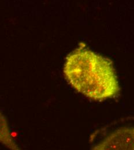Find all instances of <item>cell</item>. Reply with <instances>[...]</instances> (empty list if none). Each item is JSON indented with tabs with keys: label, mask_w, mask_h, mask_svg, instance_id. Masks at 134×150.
Listing matches in <instances>:
<instances>
[{
	"label": "cell",
	"mask_w": 134,
	"mask_h": 150,
	"mask_svg": "<svg viewBox=\"0 0 134 150\" xmlns=\"http://www.w3.org/2000/svg\"><path fill=\"white\" fill-rule=\"evenodd\" d=\"M94 150H134V127L120 128L106 136Z\"/></svg>",
	"instance_id": "7a4b0ae2"
},
{
	"label": "cell",
	"mask_w": 134,
	"mask_h": 150,
	"mask_svg": "<svg viewBox=\"0 0 134 150\" xmlns=\"http://www.w3.org/2000/svg\"><path fill=\"white\" fill-rule=\"evenodd\" d=\"M64 75L80 94L96 101L117 96L120 86L112 62L84 48L77 49L66 58Z\"/></svg>",
	"instance_id": "6da1fadb"
},
{
	"label": "cell",
	"mask_w": 134,
	"mask_h": 150,
	"mask_svg": "<svg viewBox=\"0 0 134 150\" xmlns=\"http://www.w3.org/2000/svg\"><path fill=\"white\" fill-rule=\"evenodd\" d=\"M0 143L9 149L19 150V146L15 143L11 135L7 120L5 116L0 112Z\"/></svg>",
	"instance_id": "3957f363"
}]
</instances>
